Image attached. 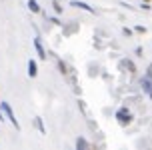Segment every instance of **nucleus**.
<instances>
[{
  "mask_svg": "<svg viewBox=\"0 0 152 150\" xmlns=\"http://www.w3.org/2000/svg\"><path fill=\"white\" fill-rule=\"evenodd\" d=\"M0 108L4 110V114H6V118L10 120V124L12 126H16V130H20V124H18V120H16L14 112H12V108H10V104L8 102H0Z\"/></svg>",
  "mask_w": 152,
  "mask_h": 150,
  "instance_id": "f257e3e1",
  "label": "nucleus"
},
{
  "mask_svg": "<svg viewBox=\"0 0 152 150\" xmlns=\"http://www.w3.org/2000/svg\"><path fill=\"white\" fill-rule=\"evenodd\" d=\"M116 120H118V124L126 126V124H130V122H132V114H130L128 108H120V110L116 112Z\"/></svg>",
  "mask_w": 152,
  "mask_h": 150,
  "instance_id": "f03ea898",
  "label": "nucleus"
},
{
  "mask_svg": "<svg viewBox=\"0 0 152 150\" xmlns=\"http://www.w3.org/2000/svg\"><path fill=\"white\" fill-rule=\"evenodd\" d=\"M34 48H36V54H38V58L40 60H44L46 58V50H44V46H42V42H40V36H36L34 40Z\"/></svg>",
  "mask_w": 152,
  "mask_h": 150,
  "instance_id": "7ed1b4c3",
  "label": "nucleus"
},
{
  "mask_svg": "<svg viewBox=\"0 0 152 150\" xmlns=\"http://www.w3.org/2000/svg\"><path fill=\"white\" fill-rule=\"evenodd\" d=\"M70 6H74V8H82V10H86V12L94 14V8H92V6H88L86 2H80V0H70Z\"/></svg>",
  "mask_w": 152,
  "mask_h": 150,
  "instance_id": "20e7f679",
  "label": "nucleus"
},
{
  "mask_svg": "<svg viewBox=\"0 0 152 150\" xmlns=\"http://www.w3.org/2000/svg\"><path fill=\"white\" fill-rule=\"evenodd\" d=\"M38 74V66H36V62H34V60H28V76H30V78H34V76Z\"/></svg>",
  "mask_w": 152,
  "mask_h": 150,
  "instance_id": "39448f33",
  "label": "nucleus"
},
{
  "mask_svg": "<svg viewBox=\"0 0 152 150\" xmlns=\"http://www.w3.org/2000/svg\"><path fill=\"white\" fill-rule=\"evenodd\" d=\"M142 88H144V92L152 98V80L150 78H144V80H142Z\"/></svg>",
  "mask_w": 152,
  "mask_h": 150,
  "instance_id": "423d86ee",
  "label": "nucleus"
},
{
  "mask_svg": "<svg viewBox=\"0 0 152 150\" xmlns=\"http://www.w3.org/2000/svg\"><path fill=\"white\" fill-rule=\"evenodd\" d=\"M26 4H28V10H32V12H40V6H38L36 0H28Z\"/></svg>",
  "mask_w": 152,
  "mask_h": 150,
  "instance_id": "0eeeda50",
  "label": "nucleus"
},
{
  "mask_svg": "<svg viewBox=\"0 0 152 150\" xmlns=\"http://www.w3.org/2000/svg\"><path fill=\"white\" fill-rule=\"evenodd\" d=\"M76 148H78V150H80V148H88V142H86L84 138H78V140H76Z\"/></svg>",
  "mask_w": 152,
  "mask_h": 150,
  "instance_id": "6e6552de",
  "label": "nucleus"
},
{
  "mask_svg": "<svg viewBox=\"0 0 152 150\" xmlns=\"http://www.w3.org/2000/svg\"><path fill=\"white\" fill-rule=\"evenodd\" d=\"M52 6H54V10H56V12H58V14H60V12H62V6H60V0H52Z\"/></svg>",
  "mask_w": 152,
  "mask_h": 150,
  "instance_id": "1a4fd4ad",
  "label": "nucleus"
},
{
  "mask_svg": "<svg viewBox=\"0 0 152 150\" xmlns=\"http://www.w3.org/2000/svg\"><path fill=\"white\" fill-rule=\"evenodd\" d=\"M58 66H60V72H62V74H66V72H68V70H66V64H64L62 60H58Z\"/></svg>",
  "mask_w": 152,
  "mask_h": 150,
  "instance_id": "9d476101",
  "label": "nucleus"
},
{
  "mask_svg": "<svg viewBox=\"0 0 152 150\" xmlns=\"http://www.w3.org/2000/svg\"><path fill=\"white\" fill-rule=\"evenodd\" d=\"M36 126H38L40 132H44V126H42V120H40V118H36Z\"/></svg>",
  "mask_w": 152,
  "mask_h": 150,
  "instance_id": "9b49d317",
  "label": "nucleus"
},
{
  "mask_svg": "<svg viewBox=\"0 0 152 150\" xmlns=\"http://www.w3.org/2000/svg\"><path fill=\"white\" fill-rule=\"evenodd\" d=\"M146 78H150V80H152V64L148 66V72H146Z\"/></svg>",
  "mask_w": 152,
  "mask_h": 150,
  "instance_id": "f8f14e48",
  "label": "nucleus"
},
{
  "mask_svg": "<svg viewBox=\"0 0 152 150\" xmlns=\"http://www.w3.org/2000/svg\"><path fill=\"white\" fill-rule=\"evenodd\" d=\"M144 2H150V0H144Z\"/></svg>",
  "mask_w": 152,
  "mask_h": 150,
  "instance_id": "ddd939ff",
  "label": "nucleus"
},
{
  "mask_svg": "<svg viewBox=\"0 0 152 150\" xmlns=\"http://www.w3.org/2000/svg\"><path fill=\"white\" fill-rule=\"evenodd\" d=\"M0 120H2V118H0Z\"/></svg>",
  "mask_w": 152,
  "mask_h": 150,
  "instance_id": "4468645a",
  "label": "nucleus"
}]
</instances>
